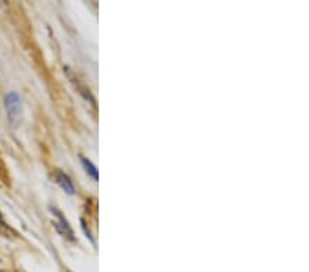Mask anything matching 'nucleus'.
<instances>
[{"mask_svg": "<svg viewBox=\"0 0 309 272\" xmlns=\"http://www.w3.org/2000/svg\"><path fill=\"white\" fill-rule=\"evenodd\" d=\"M7 231H8V226L6 224L3 216L0 215V233H7Z\"/></svg>", "mask_w": 309, "mask_h": 272, "instance_id": "5", "label": "nucleus"}, {"mask_svg": "<svg viewBox=\"0 0 309 272\" xmlns=\"http://www.w3.org/2000/svg\"><path fill=\"white\" fill-rule=\"evenodd\" d=\"M51 213H52V216L55 217L54 226H55L56 231L61 234L63 238L69 239V241H73L74 239L73 230H72V227L69 224V221L65 219V216L62 215L61 212L58 209H55V208H51Z\"/></svg>", "mask_w": 309, "mask_h": 272, "instance_id": "2", "label": "nucleus"}, {"mask_svg": "<svg viewBox=\"0 0 309 272\" xmlns=\"http://www.w3.org/2000/svg\"><path fill=\"white\" fill-rule=\"evenodd\" d=\"M81 162H83V165H84L85 170H87V172H88V173H90V175L92 176L95 180H98L99 175H98V169L95 168V165L92 164L90 159H87V158H81Z\"/></svg>", "mask_w": 309, "mask_h": 272, "instance_id": "4", "label": "nucleus"}, {"mask_svg": "<svg viewBox=\"0 0 309 272\" xmlns=\"http://www.w3.org/2000/svg\"><path fill=\"white\" fill-rule=\"evenodd\" d=\"M6 110L8 120L11 124H17L21 116V98L18 97L17 92H10L6 97Z\"/></svg>", "mask_w": 309, "mask_h": 272, "instance_id": "1", "label": "nucleus"}, {"mask_svg": "<svg viewBox=\"0 0 309 272\" xmlns=\"http://www.w3.org/2000/svg\"><path fill=\"white\" fill-rule=\"evenodd\" d=\"M55 179H56V183L61 186V188L65 191V193H68L69 195H73L76 193V188L73 186V181L70 180V177H69L66 173H63L61 170H58L55 173Z\"/></svg>", "mask_w": 309, "mask_h": 272, "instance_id": "3", "label": "nucleus"}]
</instances>
